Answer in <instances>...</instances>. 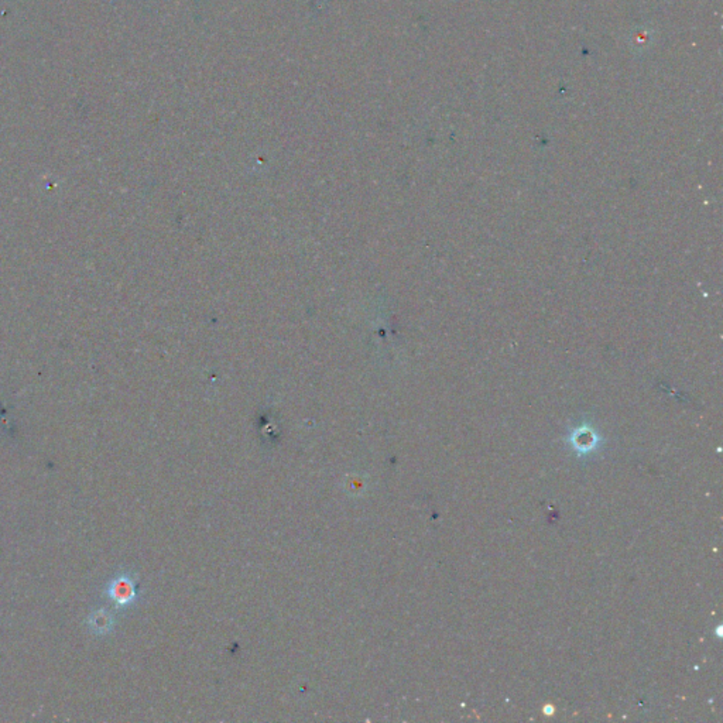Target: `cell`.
Returning <instances> with one entry per match:
<instances>
[{
    "mask_svg": "<svg viewBox=\"0 0 723 723\" xmlns=\"http://www.w3.org/2000/svg\"><path fill=\"white\" fill-rule=\"evenodd\" d=\"M544 712H546L547 715H551V713H554V708L548 705V706H546V708H544Z\"/></svg>",
    "mask_w": 723,
    "mask_h": 723,
    "instance_id": "3",
    "label": "cell"
},
{
    "mask_svg": "<svg viewBox=\"0 0 723 723\" xmlns=\"http://www.w3.org/2000/svg\"><path fill=\"white\" fill-rule=\"evenodd\" d=\"M108 595L118 606H128L137 597L136 583L128 575L116 576L108 586Z\"/></svg>",
    "mask_w": 723,
    "mask_h": 723,
    "instance_id": "1",
    "label": "cell"
},
{
    "mask_svg": "<svg viewBox=\"0 0 723 723\" xmlns=\"http://www.w3.org/2000/svg\"><path fill=\"white\" fill-rule=\"evenodd\" d=\"M90 626L95 632H108L112 626V619L105 610L96 611L90 616Z\"/></svg>",
    "mask_w": 723,
    "mask_h": 723,
    "instance_id": "2",
    "label": "cell"
}]
</instances>
